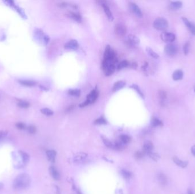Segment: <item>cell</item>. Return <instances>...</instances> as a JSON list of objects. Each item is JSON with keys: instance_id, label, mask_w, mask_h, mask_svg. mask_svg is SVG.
<instances>
[{"instance_id": "e0dca14e", "label": "cell", "mask_w": 195, "mask_h": 194, "mask_svg": "<svg viewBox=\"0 0 195 194\" xmlns=\"http://www.w3.org/2000/svg\"><path fill=\"white\" fill-rule=\"evenodd\" d=\"M49 171L50 175H52V176L54 179H55L56 180H58L60 179V174L54 167H50L49 168Z\"/></svg>"}, {"instance_id": "d590c367", "label": "cell", "mask_w": 195, "mask_h": 194, "mask_svg": "<svg viewBox=\"0 0 195 194\" xmlns=\"http://www.w3.org/2000/svg\"><path fill=\"white\" fill-rule=\"evenodd\" d=\"M102 140L105 143V145L107 146V147H112L113 148V144L111 142L109 139H107L106 137H102Z\"/></svg>"}, {"instance_id": "4316f807", "label": "cell", "mask_w": 195, "mask_h": 194, "mask_svg": "<svg viewBox=\"0 0 195 194\" xmlns=\"http://www.w3.org/2000/svg\"><path fill=\"white\" fill-rule=\"evenodd\" d=\"M151 124L153 126H162L163 125V123L162 121H160L159 119H158L156 117H152L151 120Z\"/></svg>"}, {"instance_id": "d6986e66", "label": "cell", "mask_w": 195, "mask_h": 194, "mask_svg": "<svg viewBox=\"0 0 195 194\" xmlns=\"http://www.w3.org/2000/svg\"><path fill=\"white\" fill-rule=\"evenodd\" d=\"M125 85H126V82L124 81H122V80L118 81L114 84V85L113 86L112 91H113V92H116V91L120 90V89L124 88Z\"/></svg>"}, {"instance_id": "7402d4cb", "label": "cell", "mask_w": 195, "mask_h": 194, "mask_svg": "<svg viewBox=\"0 0 195 194\" xmlns=\"http://www.w3.org/2000/svg\"><path fill=\"white\" fill-rule=\"evenodd\" d=\"M173 160L174 161V162L175 163L176 165H177L179 166L183 167V168H185L187 166L188 163L187 161H183L181 160H180V159H179L178 158L174 157L173 158Z\"/></svg>"}, {"instance_id": "ba28073f", "label": "cell", "mask_w": 195, "mask_h": 194, "mask_svg": "<svg viewBox=\"0 0 195 194\" xmlns=\"http://www.w3.org/2000/svg\"><path fill=\"white\" fill-rule=\"evenodd\" d=\"M127 43L130 46H137L139 44V39L135 35L130 34L128 35L127 38Z\"/></svg>"}, {"instance_id": "9c48e42d", "label": "cell", "mask_w": 195, "mask_h": 194, "mask_svg": "<svg viewBox=\"0 0 195 194\" xmlns=\"http://www.w3.org/2000/svg\"><path fill=\"white\" fill-rule=\"evenodd\" d=\"M129 7L131 11L137 17H142L143 13L141 10H140L139 7L134 2H130L129 3Z\"/></svg>"}, {"instance_id": "2e32d148", "label": "cell", "mask_w": 195, "mask_h": 194, "mask_svg": "<svg viewBox=\"0 0 195 194\" xmlns=\"http://www.w3.org/2000/svg\"><path fill=\"white\" fill-rule=\"evenodd\" d=\"M46 156L49 161L54 163L56 161V151L54 150H49L46 151Z\"/></svg>"}, {"instance_id": "6da1fadb", "label": "cell", "mask_w": 195, "mask_h": 194, "mask_svg": "<svg viewBox=\"0 0 195 194\" xmlns=\"http://www.w3.org/2000/svg\"><path fill=\"white\" fill-rule=\"evenodd\" d=\"M31 178L26 173H22L18 175L13 182V187L17 190H24L30 186Z\"/></svg>"}, {"instance_id": "30bf717a", "label": "cell", "mask_w": 195, "mask_h": 194, "mask_svg": "<svg viewBox=\"0 0 195 194\" xmlns=\"http://www.w3.org/2000/svg\"><path fill=\"white\" fill-rule=\"evenodd\" d=\"M164 51L168 55L173 56L177 53V49L175 45L169 43L165 47Z\"/></svg>"}, {"instance_id": "277c9868", "label": "cell", "mask_w": 195, "mask_h": 194, "mask_svg": "<svg viewBox=\"0 0 195 194\" xmlns=\"http://www.w3.org/2000/svg\"><path fill=\"white\" fill-rule=\"evenodd\" d=\"M154 27L160 31H165L168 28L167 21L163 18H158L155 20L153 24Z\"/></svg>"}, {"instance_id": "f546056e", "label": "cell", "mask_w": 195, "mask_h": 194, "mask_svg": "<svg viewBox=\"0 0 195 194\" xmlns=\"http://www.w3.org/2000/svg\"><path fill=\"white\" fill-rule=\"evenodd\" d=\"M129 64V63L128 62V61L127 60H123L122 62H120L118 64V66H117V68L118 70H122V69H123L126 67H127Z\"/></svg>"}, {"instance_id": "f907efd6", "label": "cell", "mask_w": 195, "mask_h": 194, "mask_svg": "<svg viewBox=\"0 0 195 194\" xmlns=\"http://www.w3.org/2000/svg\"></svg>"}, {"instance_id": "4fadbf2b", "label": "cell", "mask_w": 195, "mask_h": 194, "mask_svg": "<svg viewBox=\"0 0 195 194\" xmlns=\"http://www.w3.org/2000/svg\"><path fill=\"white\" fill-rule=\"evenodd\" d=\"M154 148V145L152 142L148 141H146L143 145V152L145 154H148L149 153L152 151Z\"/></svg>"}, {"instance_id": "7dc6e473", "label": "cell", "mask_w": 195, "mask_h": 194, "mask_svg": "<svg viewBox=\"0 0 195 194\" xmlns=\"http://www.w3.org/2000/svg\"><path fill=\"white\" fill-rule=\"evenodd\" d=\"M56 194H60V190L58 188V187L56 186Z\"/></svg>"}, {"instance_id": "8fae6325", "label": "cell", "mask_w": 195, "mask_h": 194, "mask_svg": "<svg viewBox=\"0 0 195 194\" xmlns=\"http://www.w3.org/2000/svg\"><path fill=\"white\" fill-rule=\"evenodd\" d=\"M161 38L165 42L171 43L175 41V35L171 32H163L161 35Z\"/></svg>"}, {"instance_id": "603a6c76", "label": "cell", "mask_w": 195, "mask_h": 194, "mask_svg": "<svg viewBox=\"0 0 195 194\" xmlns=\"http://www.w3.org/2000/svg\"><path fill=\"white\" fill-rule=\"evenodd\" d=\"M183 77V72L181 70H180L175 71L172 75V78L175 80H181L182 79Z\"/></svg>"}, {"instance_id": "4dcf8cb0", "label": "cell", "mask_w": 195, "mask_h": 194, "mask_svg": "<svg viewBox=\"0 0 195 194\" xmlns=\"http://www.w3.org/2000/svg\"><path fill=\"white\" fill-rule=\"evenodd\" d=\"M41 113L42 114H43L44 115L47 116H52L53 114V113H54L53 111L51 110L49 108H44L41 109Z\"/></svg>"}, {"instance_id": "7a4b0ae2", "label": "cell", "mask_w": 195, "mask_h": 194, "mask_svg": "<svg viewBox=\"0 0 195 194\" xmlns=\"http://www.w3.org/2000/svg\"><path fill=\"white\" fill-rule=\"evenodd\" d=\"M116 61L105 60H103L102 68L106 76H110L115 72L116 70Z\"/></svg>"}, {"instance_id": "5b68a950", "label": "cell", "mask_w": 195, "mask_h": 194, "mask_svg": "<svg viewBox=\"0 0 195 194\" xmlns=\"http://www.w3.org/2000/svg\"><path fill=\"white\" fill-rule=\"evenodd\" d=\"M35 37L36 39L39 41L41 43H43L44 45H47L49 41L50 38L49 36L46 35L43 33V31L41 29L37 28L35 30Z\"/></svg>"}, {"instance_id": "c3c4849f", "label": "cell", "mask_w": 195, "mask_h": 194, "mask_svg": "<svg viewBox=\"0 0 195 194\" xmlns=\"http://www.w3.org/2000/svg\"><path fill=\"white\" fill-rule=\"evenodd\" d=\"M77 194H82L81 193V192L80 191H79V190H77Z\"/></svg>"}, {"instance_id": "d6a6232c", "label": "cell", "mask_w": 195, "mask_h": 194, "mask_svg": "<svg viewBox=\"0 0 195 194\" xmlns=\"http://www.w3.org/2000/svg\"><path fill=\"white\" fill-rule=\"evenodd\" d=\"M146 51L147 52V53L151 56V57H154V58H155V59H157L159 57V56L158 55V54L157 53H156L152 49H151V48H147L146 49Z\"/></svg>"}, {"instance_id": "bcb514c9", "label": "cell", "mask_w": 195, "mask_h": 194, "mask_svg": "<svg viewBox=\"0 0 195 194\" xmlns=\"http://www.w3.org/2000/svg\"><path fill=\"white\" fill-rule=\"evenodd\" d=\"M60 4V6H61V7H65V6H67V3H66V2H61Z\"/></svg>"}, {"instance_id": "8d00e7d4", "label": "cell", "mask_w": 195, "mask_h": 194, "mask_svg": "<svg viewBox=\"0 0 195 194\" xmlns=\"http://www.w3.org/2000/svg\"><path fill=\"white\" fill-rule=\"evenodd\" d=\"M148 155L150 157V158L151 159H152L155 161H158L159 160V159L160 158V156L158 154L155 153H153L152 151L151 153H149Z\"/></svg>"}, {"instance_id": "7bdbcfd3", "label": "cell", "mask_w": 195, "mask_h": 194, "mask_svg": "<svg viewBox=\"0 0 195 194\" xmlns=\"http://www.w3.org/2000/svg\"><path fill=\"white\" fill-rule=\"evenodd\" d=\"M144 154L145 153L143 151H137L135 154V157H136L137 158L140 159V158H141L142 157H143Z\"/></svg>"}, {"instance_id": "7c38bea8", "label": "cell", "mask_w": 195, "mask_h": 194, "mask_svg": "<svg viewBox=\"0 0 195 194\" xmlns=\"http://www.w3.org/2000/svg\"><path fill=\"white\" fill-rule=\"evenodd\" d=\"M79 47V44L76 40L73 39L69 41L65 45V48L67 50H76Z\"/></svg>"}, {"instance_id": "ee69618b", "label": "cell", "mask_w": 195, "mask_h": 194, "mask_svg": "<svg viewBox=\"0 0 195 194\" xmlns=\"http://www.w3.org/2000/svg\"><path fill=\"white\" fill-rule=\"evenodd\" d=\"M7 134V132L3 131V130H0V141L6 136Z\"/></svg>"}, {"instance_id": "9a60e30c", "label": "cell", "mask_w": 195, "mask_h": 194, "mask_svg": "<svg viewBox=\"0 0 195 194\" xmlns=\"http://www.w3.org/2000/svg\"><path fill=\"white\" fill-rule=\"evenodd\" d=\"M102 6L103 10H104L106 15L107 16L108 19L109 20V21H112L113 20V17L112 12L111 11L109 7L108 6V5L105 4V3H102Z\"/></svg>"}, {"instance_id": "d4e9b609", "label": "cell", "mask_w": 195, "mask_h": 194, "mask_svg": "<svg viewBox=\"0 0 195 194\" xmlns=\"http://www.w3.org/2000/svg\"><path fill=\"white\" fill-rule=\"evenodd\" d=\"M69 16H70V17L71 18H72L73 20H75L76 21H78V22H80L81 21V20H82V17H81V15L79 13L70 11L69 13Z\"/></svg>"}, {"instance_id": "484cf974", "label": "cell", "mask_w": 195, "mask_h": 194, "mask_svg": "<svg viewBox=\"0 0 195 194\" xmlns=\"http://www.w3.org/2000/svg\"><path fill=\"white\" fill-rule=\"evenodd\" d=\"M182 6V3L180 1H175V2H172L170 4V7L173 10H177Z\"/></svg>"}, {"instance_id": "ac0fdd59", "label": "cell", "mask_w": 195, "mask_h": 194, "mask_svg": "<svg viewBox=\"0 0 195 194\" xmlns=\"http://www.w3.org/2000/svg\"><path fill=\"white\" fill-rule=\"evenodd\" d=\"M19 154L21 156V157L22 158V161H23V164L24 165H27L29 161H30V155L28 154L27 153L22 151V150H20L19 151Z\"/></svg>"}, {"instance_id": "8992f818", "label": "cell", "mask_w": 195, "mask_h": 194, "mask_svg": "<svg viewBox=\"0 0 195 194\" xmlns=\"http://www.w3.org/2000/svg\"><path fill=\"white\" fill-rule=\"evenodd\" d=\"M103 60L116 61L115 53L109 45H107L106 47L105 51L104 53V59Z\"/></svg>"}, {"instance_id": "e575fe53", "label": "cell", "mask_w": 195, "mask_h": 194, "mask_svg": "<svg viewBox=\"0 0 195 194\" xmlns=\"http://www.w3.org/2000/svg\"><path fill=\"white\" fill-rule=\"evenodd\" d=\"M94 124L95 125H104L107 124V121L103 117H101L96 119L94 121Z\"/></svg>"}, {"instance_id": "f35d334b", "label": "cell", "mask_w": 195, "mask_h": 194, "mask_svg": "<svg viewBox=\"0 0 195 194\" xmlns=\"http://www.w3.org/2000/svg\"><path fill=\"white\" fill-rule=\"evenodd\" d=\"M190 44L189 42H187L183 47V50H184V53L185 55H187L190 51Z\"/></svg>"}, {"instance_id": "836d02e7", "label": "cell", "mask_w": 195, "mask_h": 194, "mask_svg": "<svg viewBox=\"0 0 195 194\" xmlns=\"http://www.w3.org/2000/svg\"><path fill=\"white\" fill-rule=\"evenodd\" d=\"M121 173L123 175V176L125 178V179H130L131 177L132 176V174L130 171H128L126 170H122V171H121Z\"/></svg>"}, {"instance_id": "52a82bcc", "label": "cell", "mask_w": 195, "mask_h": 194, "mask_svg": "<svg viewBox=\"0 0 195 194\" xmlns=\"http://www.w3.org/2000/svg\"><path fill=\"white\" fill-rule=\"evenodd\" d=\"M127 29L124 25L121 24H118L115 26V32L116 35L120 37L124 36L126 34Z\"/></svg>"}, {"instance_id": "681fc988", "label": "cell", "mask_w": 195, "mask_h": 194, "mask_svg": "<svg viewBox=\"0 0 195 194\" xmlns=\"http://www.w3.org/2000/svg\"><path fill=\"white\" fill-rule=\"evenodd\" d=\"M188 194H194V193H192V191H190V190H189V191H188Z\"/></svg>"}, {"instance_id": "83f0119b", "label": "cell", "mask_w": 195, "mask_h": 194, "mask_svg": "<svg viewBox=\"0 0 195 194\" xmlns=\"http://www.w3.org/2000/svg\"><path fill=\"white\" fill-rule=\"evenodd\" d=\"M17 105L21 108H28L30 107V103L25 100H19Z\"/></svg>"}, {"instance_id": "44dd1931", "label": "cell", "mask_w": 195, "mask_h": 194, "mask_svg": "<svg viewBox=\"0 0 195 194\" xmlns=\"http://www.w3.org/2000/svg\"><path fill=\"white\" fill-rule=\"evenodd\" d=\"M87 156V154L85 153H79L78 154H77L76 155H75L74 157V161L75 162H81L82 161H83L85 158H86Z\"/></svg>"}, {"instance_id": "ffe728a7", "label": "cell", "mask_w": 195, "mask_h": 194, "mask_svg": "<svg viewBox=\"0 0 195 194\" xmlns=\"http://www.w3.org/2000/svg\"><path fill=\"white\" fill-rule=\"evenodd\" d=\"M158 179L159 183L162 186H165L167 183V178L163 173H160L158 175Z\"/></svg>"}, {"instance_id": "ab89813d", "label": "cell", "mask_w": 195, "mask_h": 194, "mask_svg": "<svg viewBox=\"0 0 195 194\" xmlns=\"http://www.w3.org/2000/svg\"><path fill=\"white\" fill-rule=\"evenodd\" d=\"M131 87L132 88H133L134 89H135V91H137V92L138 93V94L141 97H143V94L142 92L141 91V90L140 89L139 87H138L137 85H136V84H133V85H131Z\"/></svg>"}, {"instance_id": "74e56055", "label": "cell", "mask_w": 195, "mask_h": 194, "mask_svg": "<svg viewBox=\"0 0 195 194\" xmlns=\"http://www.w3.org/2000/svg\"><path fill=\"white\" fill-rule=\"evenodd\" d=\"M27 130H28V132L30 134H31V135L35 134L36 131H37V129H36L35 126H34V125L29 126L27 128Z\"/></svg>"}, {"instance_id": "1f68e13d", "label": "cell", "mask_w": 195, "mask_h": 194, "mask_svg": "<svg viewBox=\"0 0 195 194\" xmlns=\"http://www.w3.org/2000/svg\"><path fill=\"white\" fill-rule=\"evenodd\" d=\"M120 139L124 144H127L131 141L130 137L127 136V135H125L120 136Z\"/></svg>"}, {"instance_id": "cb8c5ba5", "label": "cell", "mask_w": 195, "mask_h": 194, "mask_svg": "<svg viewBox=\"0 0 195 194\" xmlns=\"http://www.w3.org/2000/svg\"><path fill=\"white\" fill-rule=\"evenodd\" d=\"M19 83L24 85L28 86V87L34 86L37 84L36 82L33 81V80H19Z\"/></svg>"}, {"instance_id": "b9f144b4", "label": "cell", "mask_w": 195, "mask_h": 194, "mask_svg": "<svg viewBox=\"0 0 195 194\" xmlns=\"http://www.w3.org/2000/svg\"><path fill=\"white\" fill-rule=\"evenodd\" d=\"M16 126L17 128H18L20 130H24V129H25L26 128V125L23 122H17L16 124Z\"/></svg>"}, {"instance_id": "f6af8a7d", "label": "cell", "mask_w": 195, "mask_h": 194, "mask_svg": "<svg viewBox=\"0 0 195 194\" xmlns=\"http://www.w3.org/2000/svg\"><path fill=\"white\" fill-rule=\"evenodd\" d=\"M191 151H192V153L193 154V155L195 156V145L192 146V147L191 148Z\"/></svg>"}, {"instance_id": "5bb4252c", "label": "cell", "mask_w": 195, "mask_h": 194, "mask_svg": "<svg viewBox=\"0 0 195 194\" xmlns=\"http://www.w3.org/2000/svg\"><path fill=\"white\" fill-rule=\"evenodd\" d=\"M182 20L184 23V24L186 25V26L188 28L191 32L195 35V24L190 22L185 17H183Z\"/></svg>"}, {"instance_id": "f1b7e54d", "label": "cell", "mask_w": 195, "mask_h": 194, "mask_svg": "<svg viewBox=\"0 0 195 194\" xmlns=\"http://www.w3.org/2000/svg\"><path fill=\"white\" fill-rule=\"evenodd\" d=\"M68 93L73 96H77L78 97L80 96L81 94V92L79 89H70Z\"/></svg>"}, {"instance_id": "60d3db41", "label": "cell", "mask_w": 195, "mask_h": 194, "mask_svg": "<svg viewBox=\"0 0 195 194\" xmlns=\"http://www.w3.org/2000/svg\"><path fill=\"white\" fill-rule=\"evenodd\" d=\"M166 94L165 93L164 91H160L159 92V97H160V101L163 102L164 101H165L166 99Z\"/></svg>"}, {"instance_id": "3957f363", "label": "cell", "mask_w": 195, "mask_h": 194, "mask_svg": "<svg viewBox=\"0 0 195 194\" xmlns=\"http://www.w3.org/2000/svg\"><path fill=\"white\" fill-rule=\"evenodd\" d=\"M98 97V91L96 89H94L91 91V92L87 95L86 100L84 103H82V104H81L79 105V107L81 108H84L87 106L88 105H90V104H91L95 103Z\"/></svg>"}]
</instances>
